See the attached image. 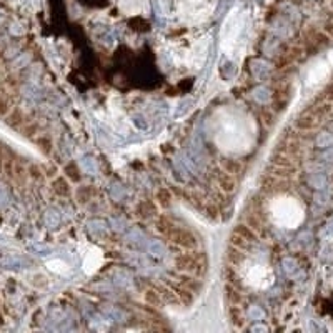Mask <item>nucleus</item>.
Returning <instances> with one entry per match:
<instances>
[{
    "instance_id": "nucleus-2",
    "label": "nucleus",
    "mask_w": 333,
    "mask_h": 333,
    "mask_svg": "<svg viewBox=\"0 0 333 333\" xmlns=\"http://www.w3.org/2000/svg\"><path fill=\"white\" fill-rule=\"evenodd\" d=\"M242 278H245L247 284H250L252 287H265L270 281V272L267 265H263L260 262L255 260H245L242 263Z\"/></svg>"
},
{
    "instance_id": "nucleus-1",
    "label": "nucleus",
    "mask_w": 333,
    "mask_h": 333,
    "mask_svg": "<svg viewBox=\"0 0 333 333\" xmlns=\"http://www.w3.org/2000/svg\"><path fill=\"white\" fill-rule=\"evenodd\" d=\"M268 212L273 223L280 227H292L295 223V215L292 213H297V205L290 197L276 195L268 202Z\"/></svg>"
},
{
    "instance_id": "nucleus-3",
    "label": "nucleus",
    "mask_w": 333,
    "mask_h": 333,
    "mask_svg": "<svg viewBox=\"0 0 333 333\" xmlns=\"http://www.w3.org/2000/svg\"><path fill=\"white\" fill-rule=\"evenodd\" d=\"M325 97L328 98V100H333V84H330V85L325 89Z\"/></svg>"
}]
</instances>
